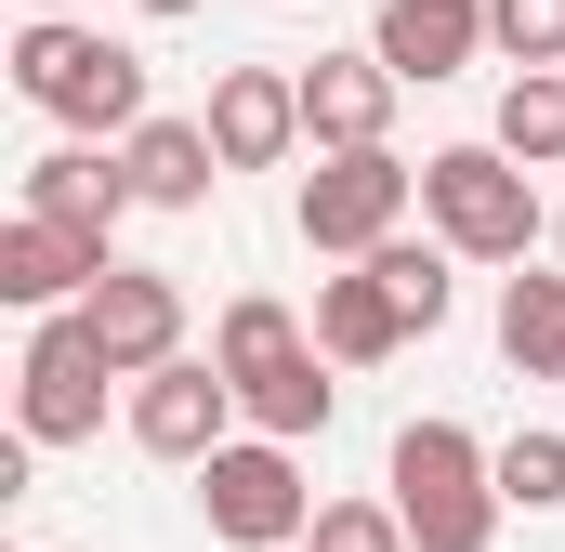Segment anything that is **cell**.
I'll use <instances>...</instances> for the list:
<instances>
[{
	"instance_id": "8fae6325",
	"label": "cell",
	"mask_w": 565,
	"mask_h": 552,
	"mask_svg": "<svg viewBox=\"0 0 565 552\" xmlns=\"http://www.w3.org/2000/svg\"><path fill=\"white\" fill-rule=\"evenodd\" d=\"M26 224H66V237H119V211H145L132 171H119V145H53V158H26V198H13Z\"/></svg>"
},
{
	"instance_id": "4fadbf2b",
	"label": "cell",
	"mask_w": 565,
	"mask_h": 552,
	"mask_svg": "<svg viewBox=\"0 0 565 552\" xmlns=\"http://www.w3.org/2000/svg\"><path fill=\"white\" fill-rule=\"evenodd\" d=\"M369 53L434 93V79H460V66L487 53V0H382V13H369Z\"/></svg>"
},
{
	"instance_id": "44dd1931",
	"label": "cell",
	"mask_w": 565,
	"mask_h": 552,
	"mask_svg": "<svg viewBox=\"0 0 565 552\" xmlns=\"http://www.w3.org/2000/svg\"><path fill=\"white\" fill-rule=\"evenodd\" d=\"M487 53H513V79L565 66V0H487Z\"/></svg>"
},
{
	"instance_id": "30bf717a",
	"label": "cell",
	"mask_w": 565,
	"mask_h": 552,
	"mask_svg": "<svg viewBox=\"0 0 565 552\" xmlns=\"http://www.w3.org/2000/svg\"><path fill=\"white\" fill-rule=\"evenodd\" d=\"M395 66L382 53H316L302 66V145L316 158H355V145H395Z\"/></svg>"
},
{
	"instance_id": "ba28073f",
	"label": "cell",
	"mask_w": 565,
	"mask_h": 552,
	"mask_svg": "<svg viewBox=\"0 0 565 552\" xmlns=\"http://www.w3.org/2000/svg\"><path fill=\"white\" fill-rule=\"evenodd\" d=\"M79 329H93V355H106L119 382H158V369L184 355V289L158 264H106L93 302H79Z\"/></svg>"
},
{
	"instance_id": "52a82bcc",
	"label": "cell",
	"mask_w": 565,
	"mask_h": 552,
	"mask_svg": "<svg viewBox=\"0 0 565 552\" xmlns=\"http://www.w3.org/2000/svg\"><path fill=\"white\" fill-rule=\"evenodd\" d=\"M106 395H119V369L93 355V329L79 316H40L26 355H13V434L26 447H93L106 434Z\"/></svg>"
},
{
	"instance_id": "3957f363",
	"label": "cell",
	"mask_w": 565,
	"mask_h": 552,
	"mask_svg": "<svg viewBox=\"0 0 565 552\" xmlns=\"http://www.w3.org/2000/svg\"><path fill=\"white\" fill-rule=\"evenodd\" d=\"M382 500L408 513L422 552H487L500 540V447H473L460 421H408L382 460Z\"/></svg>"
},
{
	"instance_id": "7a4b0ae2",
	"label": "cell",
	"mask_w": 565,
	"mask_h": 552,
	"mask_svg": "<svg viewBox=\"0 0 565 552\" xmlns=\"http://www.w3.org/2000/svg\"><path fill=\"white\" fill-rule=\"evenodd\" d=\"M13 93L40 106V119H66L79 145H132L145 132V53L132 40H106V26H66V13H40L26 40H13Z\"/></svg>"
},
{
	"instance_id": "9a60e30c",
	"label": "cell",
	"mask_w": 565,
	"mask_h": 552,
	"mask_svg": "<svg viewBox=\"0 0 565 552\" xmlns=\"http://www.w3.org/2000/svg\"><path fill=\"white\" fill-rule=\"evenodd\" d=\"M408 342H422V329H408V302H395L369 264L316 276V355H329V369H382V355H408Z\"/></svg>"
},
{
	"instance_id": "ac0fdd59",
	"label": "cell",
	"mask_w": 565,
	"mask_h": 552,
	"mask_svg": "<svg viewBox=\"0 0 565 552\" xmlns=\"http://www.w3.org/2000/svg\"><path fill=\"white\" fill-rule=\"evenodd\" d=\"M369 276L408 302V329H422V342L447 329V302H460V251H447V237H395V251H369Z\"/></svg>"
},
{
	"instance_id": "d6986e66",
	"label": "cell",
	"mask_w": 565,
	"mask_h": 552,
	"mask_svg": "<svg viewBox=\"0 0 565 552\" xmlns=\"http://www.w3.org/2000/svg\"><path fill=\"white\" fill-rule=\"evenodd\" d=\"M487 145H500L513 171H553V158H565V66H553V79H500V132H487Z\"/></svg>"
},
{
	"instance_id": "ffe728a7",
	"label": "cell",
	"mask_w": 565,
	"mask_h": 552,
	"mask_svg": "<svg viewBox=\"0 0 565 552\" xmlns=\"http://www.w3.org/2000/svg\"><path fill=\"white\" fill-rule=\"evenodd\" d=\"M500 513H565V421L500 434Z\"/></svg>"
},
{
	"instance_id": "5b68a950",
	"label": "cell",
	"mask_w": 565,
	"mask_h": 552,
	"mask_svg": "<svg viewBox=\"0 0 565 552\" xmlns=\"http://www.w3.org/2000/svg\"><path fill=\"white\" fill-rule=\"evenodd\" d=\"M408 211H422V171H408L395 145L316 158V171H302V198H289L302 251H329V264H369V251H395V237H408Z\"/></svg>"
},
{
	"instance_id": "7c38bea8",
	"label": "cell",
	"mask_w": 565,
	"mask_h": 552,
	"mask_svg": "<svg viewBox=\"0 0 565 552\" xmlns=\"http://www.w3.org/2000/svg\"><path fill=\"white\" fill-rule=\"evenodd\" d=\"M302 145V66H224L211 79V158L224 171H277Z\"/></svg>"
},
{
	"instance_id": "e0dca14e",
	"label": "cell",
	"mask_w": 565,
	"mask_h": 552,
	"mask_svg": "<svg viewBox=\"0 0 565 552\" xmlns=\"http://www.w3.org/2000/svg\"><path fill=\"white\" fill-rule=\"evenodd\" d=\"M500 355L526 382H565V276H500Z\"/></svg>"
},
{
	"instance_id": "7402d4cb",
	"label": "cell",
	"mask_w": 565,
	"mask_h": 552,
	"mask_svg": "<svg viewBox=\"0 0 565 552\" xmlns=\"http://www.w3.org/2000/svg\"><path fill=\"white\" fill-rule=\"evenodd\" d=\"M302 552H422V540H408V513H395V500H329Z\"/></svg>"
},
{
	"instance_id": "2e32d148",
	"label": "cell",
	"mask_w": 565,
	"mask_h": 552,
	"mask_svg": "<svg viewBox=\"0 0 565 552\" xmlns=\"http://www.w3.org/2000/svg\"><path fill=\"white\" fill-rule=\"evenodd\" d=\"M119 171H132L145 211H211V184H224V158H211V119H145L119 145Z\"/></svg>"
},
{
	"instance_id": "6da1fadb",
	"label": "cell",
	"mask_w": 565,
	"mask_h": 552,
	"mask_svg": "<svg viewBox=\"0 0 565 552\" xmlns=\"http://www.w3.org/2000/svg\"><path fill=\"white\" fill-rule=\"evenodd\" d=\"M211 369L237 382V421H250V434H277V447L329 434V408H342V382H329L316 329L289 316L277 289H237V302L211 316Z\"/></svg>"
},
{
	"instance_id": "5bb4252c",
	"label": "cell",
	"mask_w": 565,
	"mask_h": 552,
	"mask_svg": "<svg viewBox=\"0 0 565 552\" xmlns=\"http://www.w3.org/2000/svg\"><path fill=\"white\" fill-rule=\"evenodd\" d=\"M119 264V251H93V237H66V224H0V302H26V316H79L93 302V276Z\"/></svg>"
},
{
	"instance_id": "603a6c76",
	"label": "cell",
	"mask_w": 565,
	"mask_h": 552,
	"mask_svg": "<svg viewBox=\"0 0 565 552\" xmlns=\"http://www.w3.org/2000/svg\"><path fill=\"white\" fill-rule=\"evenodd\" d=\"M132 13H158V26H171V13H198V0H132Z\"/></svg>"
},
{
	"instance_id": "277c9868",
	"label": "cell",
	"mask_w": 565,
	"mask_h": 552,
	"mask_svg": "<svg viewBox=\"0 0 565 552\" xmlns=\"http://www.w3.org/2000/svg\"><path fill=\"white\" fill-rule=\"evenodd\" d=\"M422 224L460 251V264H526V251L553 237L540 184H526L500 145H434V158H422Z\"/></svg>"
},
{
	"instance_id": "9c48e42d",
	"label": "cell",
	"mask_w": 565,
	"mask_h": 552,
	"mask_svg": "<svg viewBox=\"0 0 565 552\" xmlns=\"http://www.w3.org/2000/svg\"><path fill=\"white\" fill-rule=\"evenodd\" d=\"M132 447L145 460H184V474L224 460V447H237V382H224L211 355H171L158 382H132Z\"/></svg>"
},
{
	"instance_id": "cb8c5ba5",
	"label": "cell",
	"mask_w": 565,
	"mask_h": 552,
	"mask_svg": "<svg viewBox=\"0 0 565 552\" xmlns=\"http://www.w3.org/2000/svg\"><path fill=\"white\" fill-rule=\"evenodd\" d=\"M553 251H565V211H553Z\"/></svg>"
},
{
	"instance_id": "8992f818",
	"label": "cell",
	"mask_w": 565,
	"mask_h": 552,
	"mask_svg": "<svg viewBox=\"0 0 565 552\" xmlns=\"http://www.w3.org/2000/svg\"><path fill=\"white\" fill-rule=\"evenodd\" d=\"M198 513H211V540H224V552H302L329 500L302 487V447L237 434L224 460H198Z\"/></svg>"
}]
</instances>
